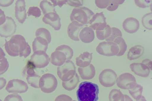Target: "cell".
I'll use <instances>...</instances> for the list:
<instances>
[{
    "label": "cell",
    "instance_id": "7bdbcfd3",
    "mask_svg": "<svg viewBox=\"0 0 152 101\" xmlns=\"http://www.w3.org/2000/svg\"><path fill=\"white\" fill-rule=\"evenodd\" d=\"M136 101H147V100L144 96H142L140 100H136Z\"/></svg>",
    "mask_w": 152,
    "mask_h": 101
},
{
    "label": "cell",
    "instance_id": "cb8c5ba5",
    "mask_svg": "<svg viewBox=\"0 0 152 101\" xmlns=\"http://www.w3.org/2000/svg\"><path fill=\"white\" fill-rule=\"evenodd\" d=\"M130 94L136 100L140 99L142 96L143 87L137 83L132 88L129 89Z\"/></svg>",
    "mask_w": 152,
    "mask_h": 101
},
{
    "label": "cell",
    "instance_id": "7402d4cb",
    "mask_svg": "<svg viewBox=\"0 0 152 101\" xmlns=\"http://www.w3.org/2000/svg\"><path fill=\"white\" fill-rule=\"evenodd\" d=\"M92 53L85 52L76 58V64L78 66H83L88 64L92 59Z\"/></svg>",
    "mask_w": 152,
    "mask_h": 101
},
{
    "label": "cell",
    "instance_id": "4fadbf2b",
    "mask_svg": "<svg viewBox=\"0 0 152 101\" xmlns=\"http://www.w3.org/2000/svg\"><path fill=\"white\" fill-rule=\"evenodd\" d=\"M42 21L45 23L52 26L55 30H59L61 28L60 18L56 13L50 12L45 14Z\"/></svg>",
    "mask_w": 152,
    "mask_h": 101
},
{
    "label": "cell",
    "instance_id": "d4e9b609",
    "mask_svg": "<svg viewBox=\"0 0 152 101\" xmlns=\"http://www.w3.org/2000/svg\"><path fill=\"white\" fill-rule=\"evenodd\" d=\"M113 41L118 45L119 49V52L117 55H123L126 51L127 47L125 40L122 37H118L116 38Z\"/></svg>",
    "mask_w": 152,
    "mask_h": 101
},
{
    "label": "cell",
    "instance_id": "8d00e7d4",
    "mask_svg": "<svg viewBox=\"0 0 152 101\" xmlns=\"http://www.w3.org/2000/svg\"><path fill=\"white\" fill-rule=\"evenodd\" d=\"M67 4L72 7H78L83 5V1L82 0H68Z\"/></svg>",
    "mask_w": 152,
    "mask_h": 101
},
{
    "label": "cell",
    "instance_id": "d6986e66",
    "mask_svg": "<svg viewBox=\"0 0 152 101\" xmlns=\"http://www.w3.org/2000/svg\"><path fill=\"white\" fill-rule=\"evenodd\" d=\"M67 60L66 57L63 52L55 51L51 55L50 60L51 63L55 66L62 65Z\"/></svg>",
    "mask_w": 152,
    "mask_h": 101
},
{
    "label": "cell",
    "instance_id": "836d02e7",
    "mask_svg": "<svg viewBox=\"0 0 152 101\" xmlns=\"http://www.w3.org/2000/svg\"><path fill=\"white\" fill-rule=\"evenodd\" d=\"M134 2L138 7L140 8H145L150 6L152 2V0H135Z\"/></svg>",
    "mask_w": 152,
    "mask_h": 101
},
{
    "label": "cell",
    "instance_id": "f1b7e54d",
    "mask_svg": "<svg viewBox=\"0 0 152 101\" xmlns=\"http://www.w3.org/2000/svg\"><path fill=\"white\" fill-rule=\"evenodd\" d=\"M56 51H61L64 52L66 57L67 60L71 59L73 56V50L66 45H62L56 48Z\"/></svg>",
    "mask_w": 152,
    "mask_h": 101
},
{
    "label": "cell",
    "instance_id": "e0dca14e",
    "mask_svg": "<svg viewBox=\"0 0 152 101\" xmlns=\"http://www.w3.org/2000/svg\"><path fill=\"white\" fill-rule=\"evenodd\" d=\"M73 63L70 60L66 61L62 66L57 68V74L59 77L63 81L66 80L70 70L74 68Z\"/></svg>",
    "mask_w": 152,
    "mask_h": 101
},
{
    "label": "cell",
    "instance_id": "52a82bcc",
    "mask_svg": "<svg viewBox=\"0 0 152 101\" xmlns=\"http://www.w3.org/2000/svg\"><path fill=\"white\" fill-rule=\"evenodd\" d=\"M28 89V85L26 82L17 79L9 81L5 89L9 93H22L26 92Z\"/></svg>",
    "mask_w": 152,
    "mask_h": 101
},
{
    "label": "cell",
    "instance_id": "ac0fdd59",
    "mask_svg": "<svg viewBox=\"0 0 152 101\" xmlns=\"http://www.w3.org/2000/svg\"><path fill=\"white\" fill-rule=\"evenodd\" d=\"M79 37L83 42L86 43H90L95 39L94 31L91 28L85 27L80 31Z\"/></svg>",
    "mask_w": 152,
    "mask_h": 101
},
{
    "label": "cell",
    "instance_id": "4dcf8cb0",
    "mask_svg": "<svg viewBox=\"0 0 152 101\" xmlns=\"http://www.w3.org/2000/svg\"><path fill=\"white\" fill-rule=\"evenodd\" d=\"M124 0H110L109 6L107 7V10L113 11L116 10L120 4H123Z\"/></svg>",
    "mask_w": 152,
    "mask_h": 101
},
{
    "label": "cell",
    "instance_id": "2e32d148",
    "mask_svg": "<svg viewBox=\"0 0 152 101\" xmlns=\"http://www.w3.org/2000/svg\"><path fill=\"white\" fill-rule=\"evenodd\" d=\"M122 26L126 32L129 33H133L138 31L139 28L140 24L137 19L132 17H130L124 20Z\"/></svg>",
    "mask_w": 152,
    "mask_h": 101
},
{
    "label": "cell",
    "instance_id": "7c38bea8",
    "mask_svg": "<svg viewBox=\"0 0 152 101\" xmlns=\"http://www.w3.org/2000/svg\"><path fill=\"white\" fill-rule=\"evenodd\" d=\"M25 0H18L15 3V16L18 21L21 24L25 22L27 16Z\"/></svg>",
    "mask_w": 152,
    "mask_h": 101
},
{
    "label": "cell",
    "instance_id": "d590c367",
    "mask_svg": "<svg viewBox=\"0 0 152 101\" xmlns=\"http://www.w3.org/2000/svg\"><path fill=\"white\" fill-rule=\"evenodd\" d=\"M95 3L96 6L100 9L107 8L110 3L109 0H96Z\"/></svg>",
    "mask_w": 152,
    "mask_h": 101
},
{
    "label": "cell",
    "instance_id": "7a4b0ae2",
    "mask_svg": "<svg viewBox=\"0 0 152 101\" xmlns=\"http://www.w3.org/2000/svg\"><path fill=\"white\" fill-rule=\"evenodd\" d=\"M99 93V86L97 84L85 81L80 84L77 96L78 101H97Z\"/></svg>",
    "mask_w": 152,
    "mask_h": 101
},
{
    "label": "cell",
    "instance_id": "60d3db41",
    "mask_svg": "<svg viewBox=\"0 0 152 101\" xmlns=\"http://www.w3.org/2000/svg\"><path fill=\"white\" fill-rule=\"evenodd\" d=\"M0 89H2L5 85L6 83V80L3 78L0 77Z\"/></svg>",
    "mask_w": 152,
    "mask_h": 101
},
{
    "label": "cell",
    "instance_id": "5bb4252c",
    "mask_svg": "<svg viewBox=\"0 0 152 101\" xmlns=\"http://www.w3.org/2000/svg\"><path fill=\"white\" fill-rule=\"evenodd\" d=\"M119 81L120 86L125 89H130L137 84L134 76L129 73L122 74L120 76Z\"/></svg>",
    "mask_w": 152,
    "mask_h": 101
},
{
    "label": "cell",
    "instance_id": "484cf974",
    "mask_svg": "<svg viewBox=\"0 0 152 101\" xmlns=\"http://www.w3.org/2000/svg\"><path fill=\"white\" fill-rule=\"evenodd\" d=\"M112 32L111 28L108 25H107L106 28L101 31H96V37L100 40H104L108 38Z\"/></svg>",
    "mask_w": 152,
    "mask_h": 101
},
{
    "label": "cell",
    "instance_id": "4316f807",
    "mask_svg": "<svg viewBox=\"0 0 152 101\" xmlns=\"http://www.w3.org/2000/svg\"><path fill=\"white\" fill-rule=\"evenodd\" d=\"M35 36L37 37H40L45 39L48 44L51 42V37L50 32L45 28H41L38 29L36 31Z\"/></svg>",
    "mask_w": 152,
    "mask_h": 101
},
{
    "label": "cell",
    "instance_id": "277c9868",
    "mask_svg": "<svg viewBox=\"0 0 152 101\" xmlns=\"http://www.w3.org/2000/svg\"><path fill=\"white\" fill-rule=\"evenodd\" d=\"M58 85L57 80L55 76L49 73L43 75L39 81V86L43 92L49 93L53 92Z\"/></svg>",
    "mask_w": 152,
    "mask_h": 101
},
{
    "label": "cell",
    "instance_id": "f546056e",
    "mask_svg": "<svg viewBox=\"0 0 152 101\" xmlns=\"http://www.w3.org/2000/svg\"><path fill=\"white\" fill-rule=\"evenodd\" d=\"M112 32L110 36L105 40L107 41H114L115 39L118 37H122V33L121 31L119 29L115 27L111 28Z\"/></svg>",
    "mask_w": 152,
    "mask_h": 101
},
{
    "label": "cell",
    "instance_id": "f35d334b",
    "mask_svg": "<svg viewBox=\"0 0 152 101\" xmlns=\"http://www.w3.org/2000/svg\"><path fill=\"white\" fill-rule=\"evenodd\" d=\"M14 0H0V5L3 7H8L11 5Z\"/></svg>",
    "mask_w": 152,
    "mask_h": 101
},
{
    "label": "cell",
    "instance_id": "44dd1931",
    "mask_svg": "<svg viewBox=\"0 0 152 101\" xmlns=\"http://www.w3.org/2000/svg\"><path fill=\"white\" fill-rule=\"evenodd\" d=\"M143 52L142 46L140 45L134 46L129 49L127 54V58L131 60L137 59L141 56Z\"/></svg>",
    "mask_w": 152,
    "mask_h": 101
},
{
    "label": "cell",
    "instance_id": "1f68e13d",
    "mask_svg": "<svg viewBox=\"0 0 152 101\" xmlns=\"http://www.w3.org/2000/svg\"><path fill=\"white\" fill-rule=\"evenodd\" d=\"M0 74L1 75L7 70L9 64L7 59L4 57H0Z\"/></svg>",
    "mask_w": 152,
    "mask_h": 101
},
{
    "label": "cell",
    "instance_id": "ffe728a7",
    "mask_svg": "<svg viewBox=\"0 0 152 101\" xmlns=\"http://www.w3.org/2000/svg\"><path fill=\"white\" fill-rule=\"evenodd\" d=\"M48 42L45 39L38 37L35 38L32 43V49L34 52L37 51L46 52L48 48Z\"/></svg>",
    "mask_w": 152,
    "mask_h": 101
},
{
    "label": "cell",
    "instance_id": "ab89813d",
    "mask_svg": "<svg viewBox=\"0 0 152 101\" xmlns=\"http://www.w3.org/2000/svg\"><path fill=\"white\" fill-rule=\"evenodd\" d=\"M142 63L147 65L151 70H152V61L145 59L142 61Z\"/></svg>",
    "mask_w": 152,
    "mask_h": 101
},
{
    "label": "cell",
    "instance_id": "9c48e42d",
    "mask_svg": "<svg viewBox=\"0 0 152 101\" xmlns=\"http://www.w3.org/2000/svg\"><path fill=\"white\" fill-rule=\"evenodd\" d=\"M16 25L14 20L11 17H6L5 22L0 25V35L7 38L12 36L15 33Z\"/></svg>",
    "mask_w": 152,
    "mask_h": 101
},
{
    "label": "cell",
    "instance_id": "9a60e30c",
    "mask_svg": "<svg viewBox=\"0 0 152 101\" xmlns=\"http://www.w3.org/2000/svg\"><path fill=\"white\" fill-rule=\"evenodd\" d=\"M129 67L132 71L138 76L147 77L149 75L150 69L142 63L134 62L131 64Z\"/></svg>",
    "mask_w": 152,
    "mask_h": 101
},
{
    "label": "cell",
    "instance_id": "3957f363",
    "mask_svg": "<svg viewBox=\"0 0 152 101\" xmlns=\"http://www.w3.org/2000/svg\"><path fill=\"white\" fill-rule=\"evenodd\" d=\"M94 15L92 10L85 7L74 8L70 15L72 22L76 21L84 25L89 24L90 20Z\"/></svg>",
    "mask_w": 152,
    "mask_h": 101
},
{
    "label": "cell",
    "instance_id": "8992f818",
    "mask_svg": "<svg viewBox=\"0 0 152 101\" xmlns=\"http://www.w3.org/2000/svg\"><path fill=\"white\" fill-rule=\"evenodd\" d=\"M30 61L35 68H44L50 62V58L46 52L43 51H37L34 52L31 56Z\"/></svg>",
    "mask_w": 152,
    "mask_h": 101
},
{
    "label": "cell",
    "instance_id": "ee69618b",
    "mask_svg": "<svg viewBox=\"0 0 152 101\" xmlns=\"http://www.w3.org/2000/svg\"><path fill=\"white\" fill-rule=\"evenodd\" d=\"M150 6V9L151 12V13H152V2L151 3Z\"/></svg>",
    "mask_w": 152,
    "mask_h": 101
},
{
    "label": "cell",
    "instance_id": "6da1fadb",
    "mask_svg": "<svg viewBox=\"0 0 152 101\" xmlns=\"http://www.w3.org/2000/svg\"><path fill=\"white\" fill-rule=\"evenodd\" d=\"M4 48L8 54L12 57L19 55L25 58L31 53L30 46L24 38L20 35H14L9 41H6Z\"/></svg>",
    "mask_w": 152,
    "mask_h": 101
},
{
    "label": "cell",
    "instance_id": "603a6c76",
    "mask_svg": "<svg viewBox=\"0 0 152 101\" xmlns=\"http://www.w3.org/2000/svg\"><path fill=\"white\" fill-rule=\"evenodd\" d=\"M39 6L44 15L50 12L56 13L53 5L47 0L42 1Z\"/></svg>",
    "mask_w": 152,
    "mask_h": 101
},
{
    "label": "cell",
    "instance_id": "e575fe53",
    "mask_svg": "<svg viewBox=\"0 0 152 101\" xmlns=\"http://www.w3.org/2000/svg\"><path fill=\"white\" fill-rule=\"evenodd\" d=\"M4 101H23L21 97L16 94L8 95L5 98Z\"/></svg>",
    "mask_w": 152,
    "mask_h": 101
},
{
    "label": "cell",
    "instance_id": "d6a6232c",
    "mask_svg": "<svg viewBox=\"0 0 152 101\" xmlns=\"http://www.w3.org/2000/svg\"><path fill=\"white\" fill-rule=\"evenodd\" d=\"M27 14L28 16L32 15L35 17H39L41 15V11L37 7H31L29 8Z\"/></svg>",
    "mask_w": 152,
    "mask_h": 101
},
{
    "label": "cell",
    "instance_id": "74e56055",
    "mask_svg": "<svg viewBox=\"0 0 152 101\" xmlns=\"http://www.w3.org/2000/svg\"><path fill=\"white\" fill-rule=\"evenodd\" d=\"M53 3V5L55 6L58 5L59 7H61L64 4H66L68 0H51Z\"/></svg>",
    "mask_w": 152,
    "mask_h": 101
},
{
    "label": "cell",
    "instance_id": "5b68a950",
    "mask_svg": "<svg viewBox=\"0 0 152 101\" xmlns=\"http://www.w3.org/2000/svg\"><path fill=\"white\" fill-rule=\"evenodd\" d=\"M100 54L106 56H111L118 54L119 49L118 45L114 42L103 41L100 43L96 48Z\"/></svg>",
    "mask_w": 152,
    "mask_h": 101
},
{
    "label": "cell",
    "instance_id": "ba28073f",
    "mask_svg": "<svg viewBox=\"0 0 152 101\" xmlns=\"http://www.w3.org/2000/svg\"><path fill=\"white\" fill-rule=\"evenodd\" d=\"M35 68L33 63L29 61L24 70V73H26V79L28 83L32 87L39 88V83L40 76L36 74L34 68Z\"/></svg>",
    "mask_w": 152,
    "mask_h": 101
},
{
    "label": "cell",
    "instance_id": "83f0119b",
    "mask_svg": "<svg viewBox=\"0 0 152 101\" xmlns=\"http://www.w3.org/2000/svg\"><path fill=\"white\" fill-rule=\"evenodd\" d=\"M142 22L145 28L152 30V13H149L144 15L142 19Z\"/></svg>",
    "mask_w": 152,
    "mask_h": 101
},
{
    "label": "cell",
    "instance_id": "8fae6325",
    "mask_svg": "<svg viewBox=\"0 0 152 101\" xmlns=\"http://www.w3.org/2000/svg\"><path fill=\"white\" fill-rule=\"evenodd\" d=\"M87 25L80 23L76 21H73L70 23L67 28V32L69 37L74 41H79V34L81 30Z\"/></svg>",
    "mask_w": 152,
    "mask_h": 101
},
{
    "label": "cell",
    "instance_id": "30bf717a",
    "mask_svg": "<svg viewBox=\"0 0 152 101\" xmlns=\"http://www.w3.org/2000/svg\"><path fill=\"white\" fill-rule=\"evenodd\" d=\"M106 18L103 12L96 13L90 20L89 27L96 31H101L104 30L106 27L107 23Z\"/></svg>",
    "mask_w": 152,
    "mask_h": 101
},
{
    "label": "cell",
    "instance_id": "b9f144b4",
    "mask_svg": "<svg viewBox=\"0 0 152 101\" xmlns=\"http://www.w3.org/2000/svg\"><path fill=\"white\" fill-rule=\"evenodd\" d=\"M65 97L64 95H59L56 98L55 101H64Z\"/></svg>",
    "mask_w": 152,
    "mask_h": 101
}]
</instances>
